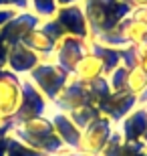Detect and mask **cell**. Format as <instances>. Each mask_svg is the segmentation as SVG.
<instances>
[{"label": "cell", "instance_id": "obj_1", "mask_svg": "<svg viewBox=\"0 0 147 156\" xmlns=\"http://www.w3.org/2000/svg\"><path fill=\"white\" fill-rule=\"evenodd\" d=\"M10 134L45 156H55V154H61V152L68 150L67 146L62 144V140L55 134V128H52V122L48 118V114L32 118V120L24 122L22 126H18V128H12Z\"/></svg>", "mask_w": 147, "mask_h": 156}, {"label": "cell", "instance_id": "obj_34", "mask_svg": "<svg viewBox=\"0 0 147 156\" xmlns=\"http://www.w3.org/2000/svg\"><path fill=\"white\" fill-rule=\"evenodd\" d=\"M6 144H8V136L0 140V156H6Z\"/></svg>", "mask_w": 147, "mask_h": 156}, {"label": "cell", "instance_id": "obj_40", "mask_svg": "<svg viewBox=\"0 0 147 156\" xmlns=\"http://www.w3.org/2000/svg\"><path fill=\"white\" fill-rule=\"evenodd\" d=\"M145 156H147V152H145Z\"/></svg>", "mask_w": 147, "mask_h": 156}, {"label": "cell", "instance_id": "obj_18", "mask_svg": "<svg viewBox=\"0 0 147 156\" xmlns=\"http://www.w3.org/2000/svg\"><path fill=\"white\" fill-rule=\"evenodd\" d=\"M89 51L95 53L97 57L101 59L103 67H105V75H109L115 67L121 65V49H115V47H107V45H101V43H95V41H89Z\"/></svg>", "mask_w": 147, "mask_h": 156}, {"label": "cell", "instance_id": "obj_2", "mask_svg": "<svg viewBox=\"0 0 147 156\" xmlns=\"http://www.w3.org/2000/svg\"><path fill=\"white\" fill-rule=\"evenodd\" d=\"M81 6L89 24V39L111 30L133 10L123 0H83Z\"/></svg>", "mask_w": 147, "mask_h": 156}, {"label": "cell", "instance_id": "obj_38", "mask_svg": "<svg viewBox=\"0 0 147 156\" xmlns=\"http://www.w3.org/2000/svg\"><path fill=\"white\" fill-rule=\"evenodd\" d=\"M143 105H145V108H147V101H145V104H143Z\"/></svg>", "mask_w": 147, "mask_h": 156}, {"label": "cell", "instance_id": "obj_3", "mask_svg": "<svg viewBox=\"0 0 147 156\" xmlns=\"http://www.w3.org/2000/svg\"><path fill=\"white\" fill-rule=\"evenodd\" d=\"M89 41H95V43H101L107 47H115V49L143 45V43H147V10L145 8H133L129 16H125L117 27Z\"/></svg>", "mask_w": 147, "mask_h": 156}, {"label": "cell", "instance_id": "obj_6", "mask_svg": "<svg viewBox=\"0 0 147 156\" xmlns=\"http://www.w3.org/2000/svg\"><path fill=\"white\" fill-rule=\"evenodd\" d=\"M115 130V124L109 118L101 116L99 120H95L91 126H87L83 132H81V142L77 152L85 156H99L107 144V140L111 138V134Z\"/></svg>", "mask_w": 147, "mask_h": 156}, {"label": "cell", "instance_id": "obj_36", "mask_svg": "<svg viewBox=\"0 0 147 156\" xmlns=\"http://www.w3.org/2000/svg\"><path fill=\"white\" fill-rule=\"evenodd\" d=\"M141 142H143V144L147 146V132H145V136H143V138H141Z\"/></svg>", "mask_w": 147, "mask_h": 156}, {"label": "cell", "instance_id": "obj_15", "mask_svg": "<svg viewBox=\"0 0 147 156\" xmlns=\"http://www.w3.org/2000/svg\"><path fill=\"white\" fill-rule=\"evenodd\" d=\"M117 128H119V132L123 134L125 142H139L147 132V108L145 105H137Z\"/></svg>", "mask_w": 147, "mask_h": 156}, {"label": "cell", "instance_id": "obj_22", "mask_svg": "<svg viewBox=\"0 0 147 156\" xmlns=\"http://www.w3.org/2000/svg\"><path fill=\"white\" fill-rule=\"evenodd\" d=\"M6 156H45L38 150H34L30 146H26L24 142H20L14 136H8V144H6Z\"/></svg>", "mask_w": 147, "mask_h": 156}, {"label": "cell", "instance_id": "obj_13", "mask_svg": "<svg viewBox=\"0 0 147 156\" xmlns=\"http://www.w3.org/2000/svg\"><path fill=\"white\" fill-rule=\"evenodd\" d=\"M38 63H40V57L34 51H30L24 43L8 47V61H6L8 71H12L20 77H26Z\"/></svg>", "mask_w": 147, "mask_h": 156}, {"label": "cell", "instance_id": "obj_11", "mask_svg": "<svg viewBox=\"0 0 147 156\" xmlns=\"http://www.w3.org/2000/svg\"><path fill=\"white\" fill-rule=\"evenodd\" d=\"M55 20L61 24V29L65 30V35L71 37H79V39H87L89 41V24H87L85 12L81 4H73V6H58Z\"/></svg>", "mask_w": 147, "mask_h": 156}, {"label": "cell", "instance_id": "obj_27", "mask_svg": "<svg viewBox=\"0 0 147 156\" xmlns=\"http://www.w3.org/2000/svg\"><path fill=\"white\" fill-rule=\"evenodd\" d=\"M145 152H147V146L141 140L139 142H125L123 156H145Z\"/></svg>", "mask_w": 147, "mask_h": 156}, {"label": "cell", "instance_id": "obj_37", "mask_svg": "<svg viewBox=\"0 0 147 156\" xmlns=\"http://www.w3.org/2000/svg\"><path fill=\"white\" fill-rule=\"evenodd\" d=\"M123 2H127V4H129V6H131V0H123ZM131 8H133V6H131Z\"/></svg>", "mask_w": 147, "mask_h": 156}, {"label": "cell", "instance_id": "obj_14", "mask_svg": "<svg viewBox=\"0 0 147 156\" xmlns=\"http://www.w3.org/2000/svg\"><path fill=\"white\" fill-rule=\"evenodd\" d=\"M48 118H51V122H52L55 134L62 140V144L67 146L68 150H77V148H79V142H81V130L77 128V124L68 118V114L58 112V110L52 108V114H48Z\"/></svg>", "mask_w": 147, "mask_h": 156}, {"label": "cell", "instance_id": "obj_33", "mask_svg": "<svg viewBox=\"0 0 147 156\" xmlns=\"http://www.w3.org/2000/svg\"><path fill=\"white\" fill-rule=\"evenodd\" d=\"M131 6H133V8H145L147 0H131Z\"/></svg>", "mask_w": 147, "mask_h": 156}, {"label": "cell", "instance_id": "obj_30", "mask_svg": "<svg viewBox=\"0 0 147 156\" xmlns=\"http://www.w3.org/2000/svg\"><path fill=\"white\" fill-rule=\"evenodd\" d=\"M137 57H139V67L147 73V43L137 47Z\"/></svg>", "mask_w": 147, "mask_h": 156}, {"label": "cell", "instance_id": "obj_31", "mask_svg": "<svg viewBox=\"0 0 147 156\" xmlns=\"http://www.w3.org/2000/svg\"><path fill=\"white\" fill-rule=\"evenodd\" d=\"M6 61H8V45L0 41V69H6Z\"/></svg>", "mask_w": 147, "mask_h": 156}, {"label": "cell", "instance_id": "obj_19", "mask_svg": "<svg viewBox=\"0 0 147 156\" xmlns=\"http://www.w3.org/2000/svg\"><path fill=\"white\" fill-rule=\"evenodd\" d=\"M68 118H71V120L77 124V128L83 132L87 126H91L95 120L101 118V110L93 104H85V105H81V108H77V110H73L68 114Z\"/></svg>", "mask_w": 147, "mask_h": 156}, {"label": "cell", "instance_id": "obj_23", "mask_svg": "<svg viewBox=\"0 0 147 156\" xmlns=\"http://www.w3.org/2000/svg\"><path fill=\"white\" fill-rule=\"evenodd\" d=\"M123 148H125L123 134L119 132V128L115 126L111 138L107 140V144H105V148H103V152L99 156H123Z\"/></svg>", "mask_w": 147, "mask_h": 156}, {"label": "cell", "instance_id": "obj_5", "mask_svg": "<svg viewBox=\"0 0 147 156\" xmlns=\"http://www.w3.org/2000/svg\"><path fill=\"white\" fill-rule=\"evenodd\" d=\"M20 89H22L20 91V104H18L16 114L12 116V126L14 128L22 126L24 122L32 120V118L46 116L51 110V101L34 87V83L28 77L20 79Z\"/></svg>", "mask_w": 147, "mask_h": 156}, {"label": "cell", "instance_id": "obj_24", "mask_svg": "<svg viewBox=\"0 0 147 156\" xmlns=\"http://www.w3.org/2000/svg\"><path fill=\"white\" fill-rule=\"evenodd\" d=\"M127 73H129V69L123 67V65H119V67H115L109 75H105L107 81H109L111 91H127Z\"/></svg>", "mask_w": 147, "mask_h": 156}, {"label": "cell", "instance_id": "obj_12", "mask_svg": "<svg viewBox=\"0 0 147 156\" xmlns=\"http://www.w3.org/2000/svg\"><path fill=\"white\" fill-rule=\"evenodd\" d=\"M85 104H91L89 91H87V83L75 79V77L71 75L68 83L65 85V89L58 93V98L55 99L51 105L58 112L71 114L73 110H77V108H81V105H85Z\"/></svg>", "mask_w": 147, "mask_h": 156}, {"label": "cell", "instance_id": "obj_10", "mask_svg": "<svg viewBox=\"0 0 147 156\" xmlns=\"http://www.w3.org/2000/svg\"><path fill=\"white\" fill-rule=\"evenodd\" d=\"M139 105V98L129 91H111L107 98L99 104L101 116L109 118L115 126H119L131 112Z\"/></svg>", "mask_w": 147, "mask_h": 156}, {"label": "cell", "instance_id": "obj_8", "mask_svg": "<svg viewBox=\"0 0 147 156\" xmlns=\"http://www.w3.org/2000/svg\"><path fill=\"white\" fill-rule=\"evenodd\" d=\"M40 23H42V18H38L34 12L20 10V12H16L4 27H0V39H2V43L8 45V47L18 45V43L24 41V37L28 35L30 30H34L36 27H40Z\"/></svg>", "mask_w": 147, "mask_h": 156}, {"label": "cell", "instance_id": "obj_39", "mask_svg": "<svg viewBox=\"0 0 147 156\" xmlns=\"http://www.w3.org/2000/svg\"><path fill=\"white\" fill-rule=\"evenodd\" d=\"M145 10H147V6H145Z\"/></svg>", "mask_w": 147, "mask_h": 156}, {"label": "cell", "instance_id": "obj_7", "mask_svg": "<svg viewBox=\"0 0 147 156\" xmlns=\"http://www.w3.org/2000/svg\"><path fill=\"white\" fill-rule=\"evenodd\" d=\"M87 53H89V41L87 39L65 35L57 43V47H55L52 59H55V63H57L58 67H62L67 73H73L77 63L85 57Z\"/></svg>", "mask_w": 147, "mask_h": 156}, {"label": "cell", "instance_id": "obj_21", "mask_svg": "<svg viewBox=\"0 0 147 156\" xmlns=\"http://www.w3.org/2000/svg\"><path fill=\"white\" fill-rule=\"evenodd\" d=\"M28 10L34 12L38 18H52L58 10L57 0H30L28 2Z\"/></svg>", "mask_w": 147, "mask_h": 156}, {"label": "cell", "instance_id": "obj_9", "mask_svg": "<svg viewBox=\"0 0 147 156\" xmlns=\"http://www.w3.org/2000/svg\"><path fill=\"white\" fill-rule=\"evenodd\" d=\"M20 79L22 77L8 69H0V118L10 120L20 104Z\"/></svg>", "mask_w": 147, "mask_h": 156}, {"label": "cell", "instance_id": "obj_29", "mask_svg": "<svg viewBox=\"0 0 147 156\" xmlns=\"http://www.w3.org/2000/svg\"><path fill=\"white\" fill-rule=\"evenodd\" d=\"M16 8H10V6H2V8H0V27H4L6 23H8V20H10L12 16H14V14H16Z\"/></svg>", "mask_w": 147, "mask_h": 156}, {"label": "cell", "instance_id": "obj_17", "mask_svg": "<svg viewBox=\"0 0 147 156\" xmlns=\"http://www.w3.org/2000/svg\"><path fill=\"white\" fill-rule=\"evenodd\" d=\"M71 75H73L75 79H79V81H93V79H97V77L105 75V67H103L101 59L97 57L95 53L89 51L85 57L77 63V67H75V71Z\"/></svg>", "mask_w": 147, "mask_h": 156}, {"label": "cell", "instance_id": "obj_35", "mask_svg": "<svg viewBox=\"0 0 147 156\" xmlns=\"http://www.w3.org/2000/svg\"><path fill=\"white\" fill-rule=\"evenodd\" d=\"M55 156H85V154H81V152H77V150H65V152L55 154Z\"/></svg>", "mask_w": 147, "mask_h": 156}, {"label": "cell", "instance_id": "obj_26", "mask_svg": "<svg viewBox=\"0 0 147 156\" xmlns=\"http://www.w3.org/2000/svg\"><path fill=\"white\" fill-rule=\"evenodd\" d=\"M121 65L127 67V69H133V67L139 65V57H137V47L135 45L121 49Z\"/></svg>", "mask_w": 147, "mask_h": 156}, {"label": "cell", "instance_id": "obj_32", "mask_svg": "<svg viewBox=\"0 0 147 156\" xmlns=\"http://www.w3.org/2000/svg\"><path fill=\"white\" fill-rule=\"evenodd\" d=\"M83 0H57L58 6H73V4H81Z\"/></svg>", "mask_w": 147, "mask_h": 156}, {"label": "cell", "instance_id": "obj_4", "mask_svg": "<svg viewBox=\"0 0 147 156\" xmlns=\"http://www.w3.org/2000/svg\"><path fill=\"white\" fill-rule=\"evenodd\" d=\"M26 77L32 81L34 87L52 104L58 98V93L65 89V85L68 83L71 73H67L62 67H58L55 61H40Z\"/></svg>", "mask_w": 147, "mask_h": 156}, {"label": "cell", "instance_id": "obj_20", "mask_svg": "<svg viewBox=\"0 0 147 156\" xmlns=\"http://www.w3.org/2000/svg\"><path fill=\"white\" fill-rule=\"evenodd\" d=\"M127 91L137 95V98L147 91V73L139 65L129 69V73H127Z\"/></svg>", "mask_w": 147, "mask_h": 156}, {"label": "cell", "instance_id": "obj_25", "mask_svg": "<svg viewBox=\"0 0 147 156\" xmlns=\"http://www.w3.org/2000/svg\"><path fill=\"white\" fill-rule=\"evenodd\" d=\"M40 29L45 30L46 35H48L52 41H55V43H58V41L65 37V30L61 29V24H58L55 18H45V20L40 23Z\"/></svg>", "mask_w": 147, "mask_h": 156}, {"label": "cell", "instance_id": "obj_28", "mask_svg": "<svg viewBox=\"0 0 147 156\" xmlns=\"http://www.w3.org/2000/svg\"><path fill=\"white\" fill-rule=\"evenodd\" d=\"M28 2L30 0H0V8L2 6H10V8H16L20 12V10H28Z\"/></svg>", "mask_w": 147, "mask_h": 156}, {"label": "cell", "instance_id": "obj_16", "mask_svg": "<svg viewBox=\"0 0 147 156\" xmlns=\"http://www.w3.org/2000/svg\"><path fill=\"white\" fill-rule=\"evenodd\" d=\"M22 43L28 47L30 51H34L36 55H38L40 61H55L52 55H55V47H57V43L46 35L40 27H36L34 30H30L28 35L24 37Z\"/></svg>", "mask_w": 147, "mask_h": 156}]
</instances>
